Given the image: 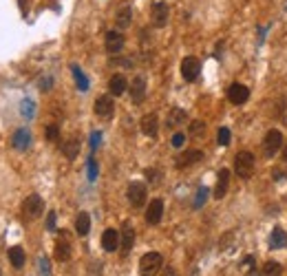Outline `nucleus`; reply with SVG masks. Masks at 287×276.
<instances>
[{"label": "nucleus", "mask_w": 287, "mask_h": 276, "mask_svg": "<svg viewBox=\"0 0 287 276\" xmlns=\"http://www.w3.org/2000/svg\"><path fill=\"white\" fill-rule=\"evenodd\" d=\"M44 135H47L49 141H58V139H60V126H58V124H49L47 131H44Z\"/></svg>", "instance_id": "29"}, {"label": "nucleus", "mask_w": 287, "mask_h": 276, "mask_svg": "<svg viewBox=\"0 0 287 276\" xmlns=\"http://www.w3.org/2000/svg\"><path fill=\"white\" fill-rule=\"evenodd\" d=\"M95 179H98V161L91 157L88 159V181H95Z\"/></svg>", "instance_id": "32"}, {"label": "nucleus", "mask_w": 287, "mask_h": 276, "mask_svg": "<svg viewBox=\"0 0 287 276\" xmlns=\"http://www.w3.org/2000/svg\"><path fill=\"white\" fill-rule=\"evenodd\" d=\"M186 119H188V115H186V111L183 108H179V106H175L170 113H168V128H179L181 124H186Z\"/></svg>", "instance_id": "20"}, {"label": "nucleus", "mask_w": 287, "mask_h": 276, "mask_svg": "<svg viewBox=\"0 0 287 276\" xmlns=\"http://www.w3.org/2000/svg\"><path fill=\"white\" fill-rule=\"evenodd\" d=\"M245 276H263V274H261L259 270H256V267H252V270H250V272H247Z\"/></svg>", "instance_id": "42"}, {"label": "nucleus", "mask_w": 287, "mask_h": 276, "mask_svg": "<svg viewBox=\"0 0 287 276\" xmlns=\"http://www.w3.org/2000/svg\"><path fill=\"white\" fill-rule=\"evenodd\" d=\"M55 259L60 261V263L71 259V243L66 241V238H58L55 241Z\"/></svg>", "instance_id": "22"}, {"label": "nucleus", "mask_w": 287, "mask_h": 276, "mask_svg": "<svg viewBox=\"0 0 287 276\" xmlns=\"http://www.w3.org/2000/svg\"><path fill=\"white\" fill-rule=\"evenodd\" d=\"M9 261H11V265L16 267V270L25 267V250H22L20 245H13V248L9 250Z\"/></svg>", "instance_id": "24"}, {"label": "nucleus", "mask_w": 287, "mask_h": 276, "mask_svg": "<svg viewBox=\"0 0 287 276\" xmlns=\"http://www.w3.org/2000/svg\"><path fill=\"white\" fill-rule=\"evenodd\" d=\"M161 276H177V272L173 270V267H166V270L161 272Z\"/></svg>", "instance_id": "40"}, {"label": "nucleus", "mask_w": 287, "mask_h": 276, "mask_svg": "<svg viewBox=\"0 0 287 276\" xmlns=\"http://www.w3.org/2000/svg\"><path fill=\"white\" fill-rule=\"evenodd\" d=\"M203 131H205V124L201 122V119H197V122L190 124V135H201Z\"/></svg>", "instance_id": "33"}, {"label": "nucleus", "mask_w": 287, "mask_h": 276, "mask_svg": "<svg viewBox=\"0 0 287 276\" xmlns=\"http://www.w3.org/2000/svg\"><path fill=\"white\" fill-rule=\"evenodd\" d=\"M283 159H285V161H287V146H285V148H283Z\"/></svg>", "instance_id": "43"}, {"label": "nucleus", "mask_w": 287, "mask_h": 276, "mask_svg": "<svg viewBox=\"0 0 287 276\" xmlns=\"http://www.w3.org/2000/svg\"><path fill=\"white\" fill-rule=\"evenodd\" d=\"M208 195H210L208 188H203V186H201V188L197 190V197H195V208H201L205 201H208Z\"/></svg>", "instance_id": "30"}, {"label": "nucleus", "mask_w": 287, "mask_h": 276, "mask_svg": "<svg viewBox=\"0 0 287 276\" xmlns=\"http://www.w3.org/2000/svg\"><path fill=\"white\" fill-rule=\"evenodd\" d=\"M71 71H73V78H75V84H78V88H80V91H82V93H86V91H88V78L84 76V71L80 69V66H75V64L71 66Z\"/></svg>", "instance_id": "25"}, {"label": "nucleus", "mask_w": 287, "mask_h": 276, "mask_svg": "<svg viewBox=\"0 0 287 276\" xmlns=\"http://www.w3.org/2000/svg\"><path fill=\"white\" fill-rule=\"evenodd\" d=\"M227 186H230V170L221 168L217 175V186H215V199H223L227 195Z\"/></svg>", "instance_id": "12"}, {"label": "nucleus", "mask_w": 287, "mask_h": 276, "mask_svg": "<svg viewBox=\"0 0 287 276\" xmlns=\"http://www.w3.org/2000/svg\"><path fill=\"white\" fill-rule=\"evenodd\" d=\"M130 18H132V9H130V7H122V9L117 11V18H115L117 27H120V29L130 27Z\"/></svg>", "instance_id": "26"}, {"label": "nucleus", "mask_w": 287, "mask_h": 276, "mask_svg": "<svg viewBox=\"0 0 287 276\" xmlns=\"http://www.w3.org/2000/svg\"><path fill=\"white\" fill-rule=\"evenodd\" d=\"M254 166H256V159L252 153L247 151H241L237 157H234V170H237V175L241 179H250L254 175Z\"/></svg>", "instance_id": "1"}, {"label": "nucleus", "mask_w": 287, "mask_h": 276, "mask_svg": "<svg viewBox=\"0 0 287 276\" xmlns=\"http://www.w3.org/2000/svg\"><path fill=\"white\" fill-rule=\"evenodd\" d=\"M47 230H51V232L55 230V212H49V217H47Z\"/></svg>", "instance_id": "38"}, {"label": "nucleus", "mask_w": 287, "mask_h": 276, "mask_svg": "<svg viewBox=\"0 0 287 276\" xmlns=\"http://www.w3.org/2000/svg\"><path fill=\"white\" fill-rule=\"evenodd\" d=\"M263 274L265 276H283V265L276 263V261H267L263 267Z\"/></svg>", "instance_id": "28"}, {"label": "nucleus", "mask_w": 287, "mask_h": 276, "mask_svg": "<svg viewBox=\"0 0 287 276\" xmlns=\"http://www.w3.org/2000/svg\"><path fill=\"white\" fill-rule=\"evenodd\" d=\"M130 98L135 104H142L146 100V80L142 76H137L135 80H132L130 84Z\"/></svg>", "instance_id": "16"}, {"label": "nucleus", "mask_w": 287, "mask_h": 276, "mask_svg": "<svg viewBox=\"0 0 287 276\" xmlns=\"http://www.w3.org/2000/svg\"><path fill=\"white\" fill-rule=\"evenodd\" d=\"M128 201L132 208H142L146 204V186L139 181H132L128 186Z\"/></svg>", "instance_id": "8"}, {"label": "nucleus", "mask_w": 287, "mask_h": 276, "mask_svg": "<svg viewBox=\"0 0 287 276\" xmlns=\"http://www.w3.org/2000/svg\"><path fill=\"white\" fill-rule=\"evenodd\" d=\"M40 84L44 86V88H42V91H49V86H51V78H47V80H42V82H40Z\"/></svg>", "instance_id": "41"}, {"label": "nucleus", "mask_w": 287, "mask_h": 276, "mask_svg": "<svg viewBox=\"0 0 287 276\" xmlns=\"http://www.w3.org/2000/svg\"><path fill=\"white\" fill-rule=\"evenodd\" d=\"M128 88V82H126V78L124 76H113L108 80V91H110V95H117V98H120V95L124 93Z\"/></svg>", "instance_id": "21"}, {"label": "nucleus", "mask_w": 287, "mask_h": 276, "mask_svg": "<svg viewBox=\"0 0 287 276\" xmlns=\"http://www.w3.org/2000/svg\"><path fill=\"white\" fill-rule=\"evenodd\" d=\"M40 272H42L44 276H49V261L44 259V256L40 259Z\"/></svg>", "instance_id": "39"}, {"label": "nucleus", "mask_w": 287, "mask_h": 276, "mask_svg": "<svg viewBox=\"0 0 287 276\" xmlns=\"http://www.w3.org/2000/svg\"><path fill=\"white\" fill-rule=\"evenodd\" d=\"M230 128H225V126H223V128H219V133H217V139H219V144L221 146H227V144H230Z\"/></svg>", "instance_id": "31"}, {"label": "nucleus", "mask_w": 287, "mask_h": 276, "mask_svg": "<svg viewBox=\"0 0 287 276\" xmlns=\"http://www.w3.org/2000/svg\"><path fill=\"white\" fill-rule=\"evenodd\" d=\"M199 73H201V62H199V58H195V56L183 58V62H181V78L186 82H195L199 78Z\"/></svg>", "instance_id": "5"}, {"label": "nucleus", "mask_w": 287, "mask_h": 276, "mask_svg": "<svg viewBox=\"0 0 287 276\" xmlns=\"http://www.w3.org/2000/svg\"><path fill=\"white\" fill-rule=\"evenodd\" d=\"M132 243H135V230H132V226L126 221V223L122 226V230H120V248H122V254H124V256H126L128 252H130Z\"/></svg>", "instance_id": "9"}, {"label": "nucleus", "mask_w": 287, "mask_h": 276, "mask_svg": "<svg viewBox=\"0 0 287 276\" xmlns=\"http://www.w3.org/2000/svg\"><path fill=\"white\" fill-rule=\"evenodd\" d=\"M168 16H170V9H168L166 3H155L152 5V25L155 27H166Z\"/></svg>", "instance_id": "13"}, {"label": "nucleus", "mask_w": 287, "mask_h": 276, "mask_svg": "<svg viewBox=\"0 0 287 276\" xmlns=\"http://www.w3.org/2000/svg\"><path fill=\"white\" fill-rule=\"evenodd\" d=\"M146 177H148L150 183H159V173L157 170H146Z\"/></svg>", "instance_id": "37"}, {"label": "nucleus", "mask_w": 287, "mask_h": 276, "mask_svg": "<svg viewBox=\"0 0 287 276\" xmlns=\"http://www.w3.org/2000/svg\"><path fill=\"white\" fill-rule=\"evenodd\" d=\"M183 141H186V135H183V133H175V135H173V146L175 148H181Z\"/></svg>", "instance_id": "35"}, {"label": "nucleus", "mask_w": 287, "mask_h": 276, "mask_svg": "<svg viewBox=\"0 0 287 276\" xmlns=\"http://www.w3.org/2000/svg\"><path fill=\"white\" fill-rule=\"evenodd\" d=\"M100 139H102V133L100 131H93L91 133V148H93V151L100 146Z\"/></svg>", "instance_id": "36"}, {"label": "nucleus", "mask_w": 287, "mask_h": 276, "mask_svg": "<svg viewBox=\"0 0 287 276\" xmlns=\"http://www.w3.org/2000/svg\"><path fill=\"white\" fill-rule=\"evenodd\" d=\"M270 248L272 250H283V248H287V234H285V230H281L278 226L272 230V234H270Z\"/></svg>", "instance_id": "19"}, {"label": "nucleus", "mask_w": 287, "mask_h": 276, "mask_svg": "<svg viewBox=\"0 0 287 276\" xmlns=\"http://www.w3.org/2000/svg\"><path fill=\"white\" fill-rule=\"evenodd\" d=\"M44 212V199L40 195H29L22 201V217L29 221H35L38 217H42Z\"/></svg>", "instance_id": "3"}, {"label": "nucleus", "mask_w": 287, "mask_h": 276, "mask_svg": "<svg viewBox=\"0 0 287 276\" xmlns=\"http://www.w3.org/2000/svg\"><path fill=\"white\" fill-rule=\"evenodd\" d=\"M203 159V153L201 151H197V148H190V151H186L183 155H179L177 157V161H175V166L177 168H188V166H195V163H199Z\"/></svg>", "instance_id": "10"}, {"label": "nucleus", "mask_w": 287, "mask_h": 276, "mask_svg": "<svg viewBox=\"0 0 287 276\" xmlns=\"http://www.w3.org/2000/svg\"><path fill=\"white\" fill-rule=\"evenodd\" d=\"M88 230H91V217H88V212H80L78 219H75V232H78V236H86Z\"/></svg>", "instance_id": "23"}, {"label": "nucleus", "mask_w": 287, "mask_h": 276, "mask_svg": "<svg viewBox=\"0 0 287 276\" xmlns=\"http://www.w3.org/2000/svg\"><path fill=\"white\" fill-rule=\"evenodd\" d=\"M157 131H159V119L155 113H148L142 117V133L146 137H157Z\"/></svg>", "instance_id": "17"}, {"label": "nucleus", "mask_w": 287, "mask_h": 276, "mask_svg": "<svg viewBox=\"0 0 287 276\" xmlns=\"http://www.w3.org/2000/svg\"><path fill=\"white\" fill-rule=\"evenodd\" d=\"M227 100H230L234 106H241V104H245L250 100V88L245 84H239V82H234V84L227 88Z\"/></svg>", "instance_id": "7"}, {"label": "nucleus", "mask_w": 287, "mask_h": 276, "mask_svg": "<svg viewBox=\"0 0 287 276\" xmlns=\"http://www.w3.org/2000/svg\"><path fill=\"white\" fill-rule=\"evenodd\" d=\"M124 49V35L120 31H108L106 33V51L108 53H120Z\"/></svg>", "instance_id": "18"}, {"label": "nucleus", "mask_w": 287, "mask_h": 276, "mask_svg": "<svg viewBox=\"0 0 287 276\" xmlns=\"http://www.w3.org/2000/svg\"><path fill=\"white\" fill-rule=\"evenodd\" d=\"M22 115H25V117H33V102L31 100L22 102Z\"/></svg>", "instance_id": "34"}, {"label": "nucleus", "mask_w": 287, "mask_h": 276, "mask_svg": "<svg viewBox=\"0 0 287 276\" xmlns=\"http://www.w3.org/2000/svg\"><path fill=\"white\" fill-rule=\"evenodd\" d=\"M161 214H164V201H161V199H152L148 204V210H146V223L157 226V223L161 221Z\"/></svg>", "instance_id": "11"}, {"label": "nucleus", "mask_w": 287, "mask_h": 276, "mask_svg": "<svg viewBox=\"0 0 287 276\" xmlns=\"http://www.w3.org/2000/svg\"><path fill=\"white\" fill-rule=\"evenodd\" d=\"M161 265H164V256L159 254V252H148V254H144L139 259V274L142 276H155Z\"/></svg>", "instance_id": "2"}, {"label": "nucleus", "mask_w": 287, "mask_h": 276, "mask_svg": "<svg viewBox=\"0 0 287 276\" xmlns=\"http://www.w3.org/2000/svg\"><path fill=\"white\" fill-rule=\"evenodd\" d=\"M62 153L66 155V159H75L80 153V141L78 139H69L62 144Z\"/></svg>", "instance_id": "27"}, {"label": "nucleus", "mask_w": 287, "mask_h": 276, "mask_svg": "<svg viewBox=\"0 0 287 276\" xmlns=\"http://www.w3.org/2000/svg\"><path fill=\"white\" fill-rule=\"evenodd\" d=\"M102 248L106 252H115L120 248V232L115 228H106L104 234H102Z\"/></svg>", "instance_id": "14"}, {"label": "nucleus", "mask_w": 287, "mask_h": 276, "mask_svg": "<svg viewBox=\"0 0 287 276\" xmlns=\"http://www.w3.org/2000/svg\"><path fill=\"white\" fill-rule=\"evenodd\" d=\"M113 113H115L113 95H100V98L95 100V115L102 119H108V117H113Z\"/></svg>", "instance_id": "6"}, {"label": "nucleus", "mask_w": 287, "mask_h": 276, "mask_svg": "<svg viewBox=\"0 0 287 276\" xmlns=\"http://www.w3.org/2000/svg\"><path fill=\"white\" fill-rule=\"evenodd\" d=\"M281 148H283V133L276 131V128L267 131V135H265V139H263V153L267 155V157H274Z\"/></svg>", "instance_id": "4"}, {"label": "nucleus", "mask_w": 287, "mask_h": 276, "mask_svg": "<svg viewBox=\"0 0 287 276\" xmlns=\"http://www.w3.org/2000/svg\"><path fill=\"white\" fill-rule=\"evenodd\" d=\"M11 146L16 148V151H27V148L31 146V133L27 128H18L11 137Z\"/></svg>", "instance_id": "15"}]
</instances>
